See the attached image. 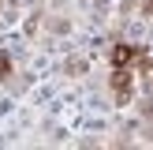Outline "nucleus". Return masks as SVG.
Returning a JSON list of instances; mask_svg holds the SVG:
<instances>
[{"label": "nucleus", "mask_w": 153, "mask_h": 150, "mask_svg": "<svg viewBox=\"0 0 153 150\" xmlns=\"http://www.w3.org/2000/svg\"><path fill=\"white\" fill-rule=\"evenodd\" d=\"M142 11H146V15H153V0H146V4H142Z\"/></svg>", "instance_id": "20e7f679"}, {"label": "nucleus", "mask_w": 153, "mask_h": 150, "mask_svg": "<svg viewBox=\"0 0 153 150\" xmlns=\"http://www.w3.org/2000/svg\"><path fill=\"white\" fill-rule=\"evenodd\" d=\"M7 71H11V60H7V52H0V79H4Z\"/></svg>", "instance_id": "7ed1b4c3"}, {"label": "nucleus", "mask_w": 153, "mask_h": 150, "mask_svg": "<svg viewBox=\"0 0 153 150\" xmlns=\"http://www.w3.org/2000/svg\"><path fill=\"white\" fill-rule=\"evenodd\" d=\"M146 68H149V79H153V64H146Z\"/></svg>", "instance_id": "39448f33"}, {"label": "nucleus", "mask_w": 153, "mask_h": 150, "mask_svg": "<svg viewBox=\"0 0 153 150\" xmlns=\"http://www.w3.org/2000/svg\"><path fill=\"white\" fill-rule=\"evenodd\" d=\"M131 86H134L131 71H127V68H116V71H112V94H116L120 101H127V98H131Z\"/></svg>", "instance_id": "f03ea898"}, {"label": "nucleus", "mask_w": 153, "mask_h": 150, "mask_svg": "<svg viewBox=\"0 0 153 150\" xmlns=\"http://www.w3.org/2000/svg\"><path fill=\"white\" fill-rule=\"evenodd\" d=\"M138 56H142V49H138V45H127V41H120L116 49H112V68H131Z\"/></svg>", "instance_id": "f257e3e1"}]
</instances>
